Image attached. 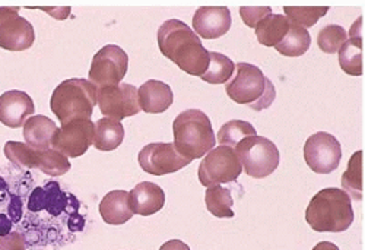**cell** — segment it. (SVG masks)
Here are the masks:
<instances>
[{
    "label": "cell",
    "instance_id": "1",
    "mask_svg": "<svg viewBox=\"0 0 365 250\" xmlns=\"http://www.w3.org/2000/svg\"><path fill=\"white\" fill-rule=\"evenodd\" d=\"M85 227L81 201L58 181L36 186L25 195L24 216L16 229L29 247L62 246Z\"/></svg>",
    "mask_w": 365,
    "mask_h": 250
},
{
    "label": "cell",
    "instance_id": "2",
    "mask_svg": "<svg viewBox=\"0 0 365 250\" xmlns=\"http://www.w3.org/2000/svg\"><path fill=\"white\" fill-rule=\"evenodd\" d=\"M160 51L182 72L202 76L209 65V54L195 31L182 21L170 19L158 28Z\"/></svg>",
    "mask_w": 365,
    "mask_h": 250
},
{
    "label": "cell",
    "instance_id": "3",
    "mask_svg": "<svg viewBox=\"0 0 365 250\" xmlns=\"http://www.w3.org/2000/svg\"><path fill=\"white\" fill-rule=\"evenodd\" d=\"M306 221L319 233L346 231L354 223L351 196L338 187L317 192L306 209Z\"/></svg>",
    "mask_w": 365,
    "mask_h": 250
},
{
    "label": "cell",
    "instance_id": "4",
    "mask_svg": "<svg viewBox=\"0 0 365 250\" xmlns=\"http://www.w3.org/2000/svg\"><path fill=\"white\" fill-rule=\"evenodd\" d=\"M173 132L175 149L190 160L205 157L217 142L209 117L197 109L180 113L173 121Z\"/></svg>",
    "mask_w": 365,
    "mask_h": 250
},
{
    "label": "cell",
    "instance_id": "5",
    "mask_svg": "<svg viewBox=\"0 0 365 250\" xmlns=\"http://www.w3.org/2000/svg\"><path fill=\"white\" fill-rule=\"evenodd\" d=\"M98 88L86 79H66L54 91L50 100V109L54 116L65 124L76 119H89L97 104Z\"/></svg>",
    "mask_w": 365,
    "mask_h": 250
},
{
    "label": "cell",
    "instance_id": "6",
    "mask_svg": "<svg viewBox=\"0 0 365 250\" xmlns=\"http://www.w3.org/2000/svg\"><path fill=\"white\" fill-rule=\"evenodd\" d=\"M237 72L227 82V96L238 104H246L252 110L262 111L272 106L277 99V89L263 72L250 64H237Z\"/></svg>",
    "mask_w": 365,
    "mask_h": 250
},
{
    "label": "cell",
    "instance_id": "7",
    "mask_svg": "<svg viewBox=\"0 0 365 250\" xmlns=\"http://www.w3.org/2000/svg\"><path fill=\"white\" fill-rule=\"evenodd\" d=\"M4 152L5 157L18 169H38L51 177L63 176L72 169L69 159L51 148L40 151L22 142L8 141Z\"/></svg>",
    "mask_w": 365,
    "mask_h": 250
},
{
    "label": "cell",
    "instance_id": "8",
    "mask_svg": "<svg viewBox=\"0 0 365 250\" xmlns=\"http://www.w3.org/2000/svg\"><path fill=\"white\" fill-rule=\"evenodd\" d=\"M234 151L241 167L253 179H264L279 167V149L264 136L255 135L242 139Z\"/></svg>",
    "mask_w": 365,
    "mask_h": 250
},
{
    "label": "cell",
    "instance_id": "9",
    "mask_svg": "<svg viewBox=\"0 0 365 250\" xmlns=\"http://www.w3.org/2000/svg\"><path fill=\"white\" fill-rule=\"evenodd\" d=\"M242 167L234 148L220 145L210 149L199 166V180L205 187L220 186L238 179Z\"/></svg>",
    "mask_w": 365,
    "mask_h": 250
},
{
    "label": "cell",
    "instance_id": "10",
    "mask_svg": "<svg viewBox=\"0 0 365 250\" xmlns=\"http://www.w3.org/2000/svg\"><path fill=\"white\" fill-rule=\"evenodd\" d=\"M128 68V53L118 46L108 44L94 56L89 69V82L101 88L118 85L126 76Z\"/></svg>",
    "mask_w": 365,
    "mask_h": 250
},
{
    "label": "cell",
    "instance_id": "11",
    "mask_svg": "<svg viewBox=\"0 0 365 250\" xmlns=\"http://www.w3.org/2000/svg\"><path fill=\"white\" fill-rule=\"evenodd\" d=\"M96 126L89 119H76L60 129L51 138V149L63 154L65 157L78 159L94 145Z\"/></svg>",
    "mask_w": 365,
    "mask_h": 250
},
{
    "label": "cell",
    "instance_id": "12",
    "mask_svg": "<svg viewBox=\"0 0 365 250\" xmlns=\"http://www.w3.org/2000/svg\"><path fill=\"white\" fill-rule=\"evenodd\" d=\"M304 160L319 174H329L336 170L342 160L339 141L331 134L319 132L312 135L304 145Z\"/></svg>",
    "mask_w": 365,
    "mask_h": 250
},
{
    "label": "cell",
    "instance_id": "13",
    "mask_svg": "<svg viewBox=\"0 0 365 250\" xmlns=\"http://www.w3.org/2000/svg\"><path fill=\"white\" fill-rule=\"evenodd\" d=\"M36 41L34 26L19 15V8H0V49L24 51Z\"/></svg>",
    "mask_w": 365,
    "mask_h": 250
},
{
    "label": "cell",
    "instance_id": "14",
    "mask_svg": "<svg viewBox=\"0 0 365 250\" xmlns=\"http://www.w3.org/2000/svg\"><path fill=\"white\" fill-rule=\"evenodd\" d=\"M97 103L100 111L111 120H123L140 111L138 88L132 84H118L98 89Z\"/></svg>",
    "mask_w": 365,
    "mask_h": 250
},
{
    "label": "cell",
    "instance_id": "15",
    "mask_svg": "<svg viewBox=\"0 0 365 250\" xmlns=\"http://www.w3.org/2000/svg\"><path fill=\"white\" fill-rule=\"evenodd\" d=\"M138 161L145 173L154 176H164L185 169L193 160L182 157V155L175 149L174 144L155 142L142 148V151L138 155Z\"/></svg>",
    "mask_w": 365,
    "mask_h": 250
},
{
    "label": "cell",
    "instance_id": "16",
    "mask_svg": "<svg viewBox=\"0 0 365 250\" xmlns=\"http://www.w3.org/2000/svg\"><path fill=\"white\" fill-rule=\"evenodd\" d=\"M193 28L205 40L220 39L231 28V12L227 6H202L195 12Z\"/></svg>",
    "mask_w": 365,
    "mask_h": 250
},
{
    "label": "cell",
    "instance_id": "17",
    "mask_svg": "<svg viewBox=\"0 0 365 250\" xmlns=\"http://www.w3.org/2000/svg\"><path fill=\"white\" fill-rule=\"evenodd\" d=\"M36 111L33 99L24 91L12 89L0 96V121L8 128H21Z\"/></svg>",
    "mask_w": 365,
    "mask_h": 250
},
{
    "label": "cell",
    "instance_id": "18",
    "mask_svg": "<svg viewBox=\"0 0 365 250\" xmlns=\"http://www.w3.org/2000/svg\"><path fill=\"white\" fill-rule=\"evenodd\" d=\"M129 205L133 214L149 216L160 212L165 205L163 187L150 181H142L129 194Z\"/></svg>",
    "mask_w": 365,
    "mask_h": 250
},
{
    "label": "cell",
    "instance_id": "19",
    "mask_svg": "<svg viewBox=\"0 0 365 250\" xmlns=\"http://www.w3.org/2000/svg\"><path fill=\"white\" fill-rule=\"evenodd\" d=\"M138 100L142 111L158 114L167 111L171 107L174 101V94L170 85L157 79H150L138 89Z\"/></svg>",
    "mask_w": 365,
    "mask_h": 250
},
{
    "label": "cell",
    "instance_id": "20",
    "mask_svg": "<svg viewBox=\"0 0 365 250\" xmlns=\"http://www.w3.org/2000/svg\"><path fill=\"white\" fill-rule=\"evenodd\" d=\"M100 215L110 226L126 224L133 216L126 191L108 192L100 204Z\"/></svg>",
    "mask_w": 365,
    "mask_h": 250
},
{
    "label": "cell",
    "instance_id": "21",
    "mask_svg": "<svg viewBox=\"0 0 365 250\" xmlns=\"http://www.w3.org/2000/svg\"><path fill=\"white\" fill-rule=\"evenodd\" d=\"M57 131L56 123L47 116L38 114L29 117L24 124V139L34 149L46 151L51 148V138Z\"/></svg>",
    "mask_w": 365,
    "mask_h": 250
},
{
    "label": "cell",
    "instance_id": "22",
    "mask_svg": "<svg viewBox=\"0 0 365 250\" xmlns=\"http://www.w3.org/2000/svg\"><path fill=\"white\" fill-rule=\"evenodd\" d=\"M289 21L284 15L270 14L257 24L256 37L260 44L266 47H277L288 34Z\"/></svg>",
    "mask_w": 365,
    "mask_h": 250
},
{
    "label": "cell",
    "instance_id": "23",
    "mask_svg": "<svg viewBox=\"0 0 365 250\" xmlns=\"http://www.w3.org/2000/svg\"><path fill=\"white\" fill-rule=\"evenodd\" d=\"M125 139L123 124L111 119H100L96 123L94 146L98 151H114Z\"/></svg>",
    "mask_w": 365,
    "mask_h": 250
},
{
    "label": "cell",
    "instance_id": "24",
    "mask_svg": "<svg viewBox=\"0 0 365 250\" xmlns=\"http://www.w3.org/2000/svg\"><path fill=\"white\" fill-rule=\"evenodd\" d=\"M339 65L351 76L364 75V37H351L339 49Z\"/></svg>",
    "mask_w": 365,
    "mask_h": 250
},
{
    "label": "cell",
    "instance_id": "25",
    "mask_svg": "<svg viewBox=\"0 0 365 250\" xmlns=\"http://www.w3.org/2000/svg\"><path fill=\"white\" fill-rule=\"evenodd\" d=\"M342 186L345 192L355 201L364 199V152L356 151L342 176Z\"/></svg>",
    "mask_w": 365,
    "mask_h": 250
},
{
    "label": "cell",
    "instance_id": "26",
    "mask_svg": "<svg viewBox=\"0 0 365 250\" xmlns=\"http://www.w3.org/2000/svg\"><path fill=\"white\" fill-rule=\"evenodd\" d=\"M310 46H312V37H310L309 29H304L291 24L288 34L275 49L282 56L299 57L309 51Z\"/></svg>",
    "mask_w": 365,
    "mask_h": 250
},
{
    "label": "cell",
    "instance_id": "27",
    "mask_svg": "<svg viewBox=\"0 0 365 250\" xmlns=\"http://www.w3.org/2000/svg\"><path fill=\"white\" fill-rule=\"evenodd\" d=\"M235 65L234 61L227 57L225 54L210 51L209 54V65L206 72L200 76L205 82L212 85H220L227 84L230 78L234 75Z\"/></svg>",
    "mask_w": 365,
    "mask_h": 250
},
{
    "label": "cell",
    "instance_id": "28",
    "mask_svg": "<svg viewBox=\"0 0 365 250\" xmlns=\"http://www.w3.org/2000/svg\"><path fill=\"white\" fill-rule=\"evenodd\" d=\"M205 202H206L207 211L217 218H232L235 215L232 211L234 201L231 196V191L227 189V187H222V186L207 187Z\"/></svg>",
    "mask_w": 365,
    "mask_h": 250
},
{
    "label": "cell",
    "instance_id": "29",
    "mask_svg": "<svg viewBox=\"0 0 365 250\" xmlns=\"http://www.w3.org/2000/svg\"><path fill=\"white\" fill-rule=\"evenodd\" d=\"M285 16L289 24L307 29L317 24L320 18H323L327 12V6H285Z\"/></svg>",
    "mask_w": 365,
    "mask_h": 250
},
{
    "label": "cell",
    "instance_id": "30",
    "mask_svg": "<svg viewBox=\"0 0 365 250\" xmlns=\"http://www.w3.org/2000/svg\"><path fill=\"white\" fill-rule=\"evenodd\" d=\"M257 132L253 128V124L245 120H231L225 123L224 126L218 132V141L221 145L234 148L237 146L242 139L249 136H255Z\"/></svg>",
    "mask_w": 365,
    "mask_h": 250
},
{
    "label": "cell",
    "instance_id": "31",
    "mask_svg": "<svg viewBox=\"0 0 365 250\" xmlns=\"http://www.w3.org/2000/svg\"><path fill=\"white\" fill-rule=\"evenodd\" d=\"M346 40L348 34L345 28L341 25H326L317 34V46L323 53L327 54L338 53Z\"/></svg>",
    "mask_w": 365,
    "mask_h": 250
},
{
    "label": "cell",
    "instance_id": "32",
    "mask_svg": "<svg viewBox=\"0 0 365 250\" xmlns=\"http://www.w3.org/2000/svg\"><path fill=\"white\" fill-rule=\"evenodd\" d=\"M272 14L270 6H255V8H240V15L242 22H245L250 28H256L260 21H263L266 16Z\"/></svg>",
    "mask_w": 365,
    "mask_h": 250
},
{
    "label": "cell",
    "instance_id": "33",
    "mask_svg": "<svg viewBox=\"0 0 365 250\" xmlns=\"http://www.w3.org/2000/svg\"><path fill=\"white\" fill-rule=\"evenodd\" d=\"M0 250H26L24 234L14 230L11 234L0 237Z\"/></svg>",
    "mask_w": 365,
    "mask_h": 250
},
{
    "label": "cell",
    "instance_id": "34",
    "mask_svg": "<svg viewBox=\"0 0 365 250\" xmlns=\"http://www.w3.org/2000/svg\"><path fill=\"white\" fill-rule=\"evenodd\" d=\"M11 196H12L11 184L6 181L4 176H0V214H6L8 205L11 202Z\"/></svg>",
    "mask_w": 365,
    "mask_h": 250
},
{
    "label": "cell",
    "instance_id": "35",
    "mask_svg": "<svg viewBox=\"0 0 365 250\" xmlns=\"http://www.w3.org/2000/svg\"><path fill=\"white\" fill-rule=\"evenodd\" d=\"M160 250H190V247H189L185 241L174 239V240H170V241L164 243V244L160 247Z\"/></svg>",
    "mask_w": 365,
    "mask_h": 250
},
{
    "label": "cell",
    "instance_id": "36",
    "mask_svg": "<svg viewBox=\"0 0 365 250\" xmlns=\"http://www.w3.org/2000/svg\"><path fill=\"white\" fill-rule=\"evenodd\" d=\"M313 250H341V249L330 241H320L313 247Z\"/></svg>",
    "mask_w": 365,
    "mask_h": 250
}]
</instances>
